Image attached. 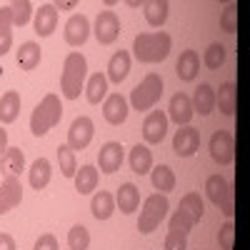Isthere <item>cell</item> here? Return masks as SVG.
I'll use <instances>...</instances> for the list:
<instances>
[{
  "instance_id": "6da1fadb",
  "label": "cell",
  "mask_w": 250,
  "mask_h": 250,
  "mask_svg": "<svg viewBox=\"0 0 250 250\" xmlns=\"http://www.w3.org/2000/svg\"><path fill=\"white\" fill-rule=\"evenodd\" d=\"M173 50V38L168 33H140L133 40V55L138 62L153 65V62H163Z\"/></svg>"
},
{
  "instance_id": "7a4b0ae2",
  "label": "cell",
  "mask_w": 250,
  "mask_h": 250,
  "mask_svg": "<svg viewBox=\"0 0 250 250\" xmlns=\"http://www.w3.org/2000/svg\"><path fill=\"white\" fill-rule=\"evenodd\" d=\"M85 78H88V60L83 53H68L65 62H62V73H60V93L68 100L80 98L83 88H85Z\"/></svg>"
},
{
  "instance_id": "3957f363",
  "label": "cell",
  "mask_w": 250,
  "mask_h": 250,
  "mask_svg": "<svg viewBox=\"0 0 250 250\" xmlns=\"http://www.w3.org/2000/svg\"><path fill=\"white\" fill-rule=\"evenodd\" d=\"M62 120V103L55 93H48L43 100L35 105L33 115H30V133L38 135V138H43L48 135L55 125Z\"/></svg>"
},
{
  "instance_id": "277c9868",
  "label": "cell",
  "mask_w": 250,
  "mask_h": 250,
  "mask_svg": "<svg viewBox=\"0 0 250 250\" xmlns=\"http://www.w3.org/2000/svg\"><path fill=\"white\" fill-rule=\"evenodd\" d=\"M163 95V78L158 73H148L138 85L133 88L130 93V105L133 110L138 113H145V110H153L158 105V100Z\"/></svg>"
},
{
  "instance_id": "5b68a950",
  "label": "cell",
  "mask_w": 250,
  "mask_h": 250,
  "mask_svg": "<svg viewBox=\"0 0 250 250\" xmlns=\"http://www.w3.org/2000/svg\"><path fill=\"white\" fill-rule=\"evenodd\" d=\"M168 210H170V203H168V198H165L163 193H153V195H148V198H145V203H143L140 218H138V230H140L143 235L153 233L155 228L165 220Z\"/></svg>"
},
{
  "instance_id": "8992f818",
  "label": "cell",
  "mask_w": 250,
  "mask_h": 250,
  "mask_svg": "<svg viewBox=\"0 0 250 250\" xmlns=\"http://www.w3.org/2000/svg\"><path fill=\"white\" fill-rule=\"evenodd\" d=\"M205 193H208V198H210V203L215 208H220V213L228 220H233V215H235V193H233L230 183H228L223 175H210L205 180Z\"/></svg>"
},
{
  "instance_id": "52a82bcc",
  "label": "cell",
  "mask_w": 250,
  "mask_h": 250,
  "mask_svg": "<svg viewBox=\"0 0 250 250\" xmlns=\"http://www.w3.org/2000/svg\"><path fill=\"white\" fill-rule=\"evenodd\" d=\"M210 158L218 163V165H230L235 160V138L230 130H215L210 135Z\"/></svg>"
},
{
  "instance_id": "ba28073f",
  "label": "cell",
  "mask_w": 250,
  "mask_h": 250,
  "mask_svg": "<svg viewBox=\"0 0 250 250\" xmlns=\"http://www.w3.org/2000/svg\"><path fill=\"white\" fill-rule=\"evenodd\" d=\"M93 135H95V125H93V120L88 118V115H78L75 120H73V125H70V130H68V148L75 153V150H85L88 145H90V140H93Z\"/></svg>"
},
{
  "instance_id": "9c48e42d",
  "label": "cell",
  "mask_w": 250,
  "mask_h": 250,
  "mask_svg": "<svg viewBox=\"0 0 250 250\" xmlns=\"http://www.w3.org/2000/svg\"><path fill=\"white\" fill-rule=\"evenodd\" d=\"M93 33H95L100 45H113L118 40V35H120V20H118V15L113 10H100L98 18H95Z\"/></svg>"
},
{
  "instance_id": "30bf717a",
  "label": "cell",
  "mask_w": 250,
  "mask_h": 250,
  "mask_svg": "<svg viewBox=\"0 0 250 250\" xmlns=\"http://www.w3.org/2000/svg\"><path fill=\"white\" fill-rule=\"evenodd\" d=\"M168 115L163 110H150L143 120V140L148 145H158L163 143V138L168 135Z\"/></svg>"
},
{
  "instance_id": "8fae6325",
  "label": "cell",
  "mask_w": 250,
  "mask_h": 250,
  "mask_svg": "<svg viewBox=\"0 0 250 250\" xmlns=\"http://www.w3.org/2000/svg\"><path fill=\"white\" fill-rule=\"evenodd\" d=\"M200 148V130L193 125H183L173 138V150L178 158H193Z\"/></svg>"
},
{
  "instance_id": "7c38bea8",
  "label": "cell",
  "mask_w": 250,
  "mask_h": 250,
  "mask_svg": "<svg viewBox=\"0 0 250 250\" xmlns=\"http://www.w3.org/2000/svg\"><path fill=\"white\" fill-rule=\"evenodd\" d=\"M90 20H88V15H83V13H78V15H73L68 23H65V30H62V35H65V43L70 45V48H80V45H85V40L90 38Z\"/></svg>"
},
{
  "instance_id": "4fadbf2b",
  "label": "cell",
  "mask_w": 250,
  "mask_h": 250,
  "mask_svg": "<svg viewBox=\"0 0 250 250\" xmlns=\"http://www.w3.org/2000/svg\"><path fill=\"white\" fill-rule=\"evenodd\" d=\"M20 200H23V185H20V178L5 175L3 183H0V215H5V213L13 210V208H18Z\"/></svg>"
},
{
  "instance_id": "5bb4252c",
  "label": "cell",
  "mask_w": 250,
  "mask_h": 250,
  "mask_svg": "<svg viewBox=\"0 0 250 250\" xmlns=\"http://www.w3.org/2000/svg\"><path fill=\"white\" fill-rule=\"evenodd\" d=\"M123 158H125V153H123L120 143H115V140L105 143L100 148V153H98V168H100V173H105V175L118 173L120 165H123Z\"/></svg>"
},
{
  "instance_id": "9a60e30c",
  "label": "cell",
  "mask_w": 250,
  "mask_h": 250,
  "mask_svg": "<svg viewBox=\"0 0 250 250\" xmlns=\"http://www.w3.org/2000/svg\"><path fill=\"white\" fill-rule=\"evenodd\" d=\"M128 100H125L120 93H113L108 95L105 100H103V118H105L110 125H123L125 120H128Z\"/></svg>"
},
{
  "instance_id": "2e32d148",
  "label": "cell",
  "mask_w": 250,
  "mask_h": 250,
  "mask_svg": "<svg viewBox=\"0 0 250 250\" xmlns=\"http://www.w3.org/2000/svg\"><path fill=\"white\" fill-rule=\"evenodd\" d=\"M193 103H190V95L185 93H175L170 98V108H168V120H173L178 128H183V125H188L193 120Z\"/></svg>"
},
{
  "instance_id": "e0dca14e",
  "label": "cell",
  "mask_w": 250,
  "mask_h": 250,
  "mask_svg": "<svg viewBox=\"0 0 250 250\" xmlns=\"http://www.w3.org/2000/svg\"><path fill=\"white\" fill-rule=\"evenodd\" d=\"M33 25H35V33L40 38H50L58 28V10L53 3H43L38 10H35V20H33Z\"/></svg>"
},
{
  "instance_id": "ac0fdd59",
  "label": "cell",
  "mask_w": 250,
  "mask_h": 250,
  "mask_svg": "<svg viewBox=\"0 0 250 250\" xmlns=\"http://www.w3.org/2000/svg\"><path fill=\"white\" fill-rule=\"evenodd\" d=\"M235 103H238L235 80L220 83V88L215 90V108H220V113H223L225 118H233V115H235Z\"/></svg>"
},
{
  "instance_id": "d6986e66",
  "label": "cell",
  "mask_w": 250,
  "mask_h": 250,
  "mask_svg": "<svg viewBox=\"0 0 250 250\" xmlns=\"http://www.w3.org/2000/svg\"><path fill=\"white\" fill-rule=\"evenodd\" d=\"M175 73L183 83H193L200 73V55L195 50H183L175 62Z\"/></svg>"
},
{
  "instance_id": "ffe728a7",
  "label": "cell",
  "mask_w": 250,
  "mask_h": 250,
  "mask_svg": "<svg viewBox=\"0 0 250 250\" xmlns=\"http://www.w3.org/2000/svg\"><path fill=\"white\" fill-rule=\"evenodd\" d=\"M193 103V113L198 115H210L215 110V88L213 85H208V83H200V85L195 88V95L190 98Z\"/></svg>"
},
{
  "instance_id": "44dd1931",
  "label": "cell",
  "mask_w": 250,
  "mask_h": 250,
  "mask_svg": "<svg viewBox=\"0 0 250 250\" xmlns=\"http://www.w3.org/2000/svg\"><path fill=\"white\" fill-rule=\"evenodd\" d=\"M128 73H130V53L128 50L113 53L110 60H108V75L105 78L110 83H115V85H120V83L128 78Z\"/></svg>"
},
{
  "instance_id": "7402d4cb",
  "label": "cell",
  "mask_w": 250,
  "mask_h": 250,
  "mask_svg": "<svg viewBox=\"0 0 250 250\" xmlns=\"http://www.w3.org/2000/svg\"><path fill=\"white\" fill-rule=\"evenodd\" d=\"M115 205L120 208V213L130 215L140 208V190L133 185V183H123L118 188V195H115Z\"/></svg>"
},
{
  "instance_id": "603a6c76",
  "label": "cell",
  "mask_w": 250,
  "mask_h": 250,
  "mask_svg": "<svg viewBox=\"0 0 250 250\" xmlns=\"http://www.w3.org/2000/svg\"><path fill=\"white\" fill-rule=\"evenodd\" d=\"M28 178H30V185L33 190H43V188H48L50 178H53V165L48 158H38L33 160L30 170H28Z\"/></svg>"
},
{
  "instance_id": "cb8c5ba5",
  "label": "cell",
  "mask_w": 250,
  "mask_h": 250,
  "mask_svg": "<svg viewBox=\"0 0 250 250\" xmlns=\"http://www.w3.org/2000/svg\"><path fill=\"white\" fill-rule=\"evenodd\" d=\"M40 58H43V50H40L38 43H33V40H28V43H23L18 48V55H15V62L20 70H35L40 65Z\"/></svg>"
},
{
  "instance_id": "d4e9b609",
  "label": "cell",
  "mask_w": 250,
  "mask_h": 250,
  "mask_svg": "<svg viewBox=\"0 0 250 250\" xmlns=\"http://www.w3.org/2000/svg\"><path fill=\"white\" fill-rule=\"evenodd\" d=\"M90 210L95 220H108L115 213V195L108 190H98L90 200Z\"/></svg>"
},
{
  "instance_id": "484cf974",
  "label": "cell",
  "mask_w": 250,
  "mask_h": 250,
  "mask_svg": "<svg viewBox=\"0 0 250 250\" xmlns=\"http://www.w3.org/2000/svg\"><path fill=\"white\" fill-rule=\"evenodd\" d=\"M18 115H20V93L8 90L5 95H0V123L10 125L18 120Z\"/></svg>"
},
{
  "instance_id": "4316f807",
  "label": "cell",
  "mask_w": 250,
  "mask_h": 250,
  "mask_svg": "<svg viewBox=\"0 0 250 250\" xmlns=\"http://www.w3.org/2000/svg\"><path fill=\"white\" fill-rule=\"evenodd\" d=\"M98 178H100V170L95 168V165H83V168L75 173V190L80 195H88L93 193L95 188H98Z\"/></svg>"
},
{
  "instance_id": "83f0119b",
  "label": "cell",
  "mask_w": 250,
  "mask_h": 250,
  "mask_svg": "<svg viewBox=\"0 0 250 250\" xmlns=\"http://www.w3.org/2000/svg\"><path fill=\"white\" fill-rule=\"evenodd\" d=\"M85 98L88 103H93V105H98V103H103L108 98V78L103 73H93L85 83Z\"/></svg>"
},
{
  "instance_id": "f1b7e54d",
  "label": "cell",
  "mask_w": 250,
  "mask_h": 250,
  "mask_svg": "<svg viewBox=\"0 0 250 250\" xmlns=\"http://www.w3.org/2000/svg\"><path fill=\"white\" fill-rule=\"evenodd\" d=\"M150 183L155 190H160L163 195L175 190V173L170 165H155V168L150 170Z\"/></svg>"
},
{
  "instance_id": "f546056e",
  "label": "cell",
  "mask_w": 250,
  "mask_h": 250,
  "mask_svg": "<svg viewBox=\"0 0 250 250\" xmlns=\"http://www.w3.org/2000/svg\"><path fill=\"white\" fill-rule=\"evenodd\" d=\"M0 168H3L5 175H20L25 170V155L20 148H8L3 155H0Z\"/></svg>"
},
{
  "instance_id": "4dcf8cb0",
  "label": "cell",
  "mask_w": 250,
  "mask_h": 250,
  "mask_svg": "<svg viewBox=\"0 0 250 250\" xmlns=\"http://www.w3.org/2000/svg\"><path fill=\"white\" fill-rule=\"evenodd\" d=\"M143 13H145V20H148L150 28H160L168 20L170 5L165 0H150V3H143Z\"/></svg>"
},
{
  "instance_id": "1f68e13d",
  "label": "cell",
  "mask_w": 250,
  "mask_h": 250,
  "mask_svg": "<svg viewBox=\"0 0 250 250\" xmlns=\"http://www.w3.org/2000/svg\"><path fill=\"white\" fill-rule=\"evenodd\" d=\"M13 48V15H10V5L0 8V58L8 55Z\"/></svg>"
},
{
  "instance_id": "d6a6232c",
  "label": "cell",
  "mask_w": 250,
  "mask_h": 250,
  "mask_svg": "<svg viewBox=\"0 0 250 250\" xmlns=\"http://www.w3.org/2000/svg\"><path fill=\"white\" fill-rule=\"evenodd\" d=\"M130 168H133V173H138V175H148L150 170H153V153L145 148V145H135V148L130 150Z\"/></svg>"
},
{
  "instance_id": "836d02e7",
  "label": "cell",
  "mask_w": 250,
  "mask_h": 250,
  "mask_svg": "<svg viewBox=\"0 0 250 250\" xmlns=\"http://www.w3.org/2000/svg\"><path fill=\"white\" fill-rule=\"evenodd\" d=\"M180 210H185L188 215H193V220L198 223L200 218H203V213H205V205H203V198L198 195V193H185L183 198H180Z\"/></svg>"
},
{
  "instance_id": "e575fe53",
  "label": "cell",
  "mask_w": 250,
  "mask_h": 250,
  "mask_svg": "<svg viewBox=\"0 0 250 250\" xmlns=\"http://www.w3.org/2000/svg\"><path fill=\"white\" fill-rule=\"evenodd\" d=\"M58 165H60V173L65 178H75L78 160H75V153L68 148V145H60V148H58Z\"/></svg>"
},
{
  "instance_id": "d590c367",
  "label": "cell",
  "mask_w": 250,
  "mask_h": 250,
  "mask_svg": "<svg viewBox=\"0 0 250 250\" xmlns=\"http://www.w3.org/2000/svg\"><path fill=\"white\" fill-rule=\"evenodd\" d=\"M33 5L28 0H18V3L10 5V15H13V28H23L30 23V15H33Z\"/></svg>"
},
{
  "instance_id": "8d00e7d4",
  "label": "cell",
  "mask_w": 250,
  "mask_h": 250,
  "mask_svg": "<svg viewBox=\"0 0 250 250\" xmlns=\"http://www.w3.org/2000/svg\"><path fill=\"white\" fill-rule=\"evenodd\" d=\"M68 248L70 250H88L90 248V233L85 225H73L68 233Z\"/></svg>"
},
{
  "instance_id": "74e56055",
  "label": "cell",
  "mask_w": 250,
  "mask_h": 250,
  "mask_svg": "<svg viewBox=\"0 0 250 250\" xmlns=\"http://www.w3.org/2000/svg\"><path fill=\"white\" fill-rule=\"evenodd\" d=\"M225 55H228L225 45H220V43H210V45H208V50L203 53V62H205V68L218 70V68L223 65V62H225Z\"/></svg>"
},
{
  "instance_id": "f35d334b",
  "label": "cell",
  "mask_w": 250,
  "mask_h": 250,
  "mask_svg": "<svg viewBox=\"0 0 250 250\" xmlns=\"http://www.w3.org/2000/svg\"><path fill=\"white\" fill-rule=\"evenodd\" d=\"M193 228H195V220H193V215H188L185 210H180V208H178V210L173 213V218H170V230H180V233H190L193 230Z\"/></svg>"
},
{
  "instance_id": "ab89813d",
  "label": "cell",
  "mask_w": 250,
  "mask_h": 250,
  "mask_svg": "<svg viewBox=\"0 0 250 250\" xmlns=\"http://www.w3.org/2000/svg\"><path fill=\"white\" fill-rule=\"evenodd\" d=\"M218 245H220V250H233V245H235V223L233 220H228L218 230Z\"/></svg>"
},
{
  "instance_id": "60d3db41",
  "label": "cell",
  "mask_w": 250,
  "mask_h": 250,
  "mask_svg": "<svg viewBox=\"0 0 250 250\" xmlns=\"http://www.w3.org/2000/svg\"><path fill=\"white\" fill-rule=\"evenodd\" d=\"M163 250H188V235L180 230H168Z\"/></svg>"
},
{
  "instance_id": "b9f144b4",
  "label": "cell",
  "mask_w": 250,
  "mask_h": 250,
  "mask_svg": "<svg viewBox=\"0 0 250 250\" xmlns=\"http://www.w3.org/2000/svg\"><path fill=\"white\" fill-rule=\"evenodd\" d=\"M220 30H225V33H235L238 30V10H235V5H230L220 15Z\"/></svg>"
},
{
  "instance_id": "7bdbcfd3",
  "label": "cell",
  "mask_w": 250,
  "mask_h": 250,
  "mask_svg": "<svg viewBox=\"0 0 250 250\" xmlns=\"http://www.w3.org/2000/svg\"><path fill=\"white\" fill-rule=\"evenodd\" d=\"M33 250H60L58 248V238L53 233H43V235L35 240V248Z\"/></svg>"
},
{
  "instance_id": "ee69618b",
  "label": "cell",
  "mask_w": 250,
  "mask_h": 250,
  "mask_svg": "<svg viewBox=\"0 0 250 250\" xmlns=\"http://www.w3.org/2000/svg\"><path fill=\"white\" fill-rule=\"evenodd\" d=\"M0 250H18L10 233H0Z\"/></svg>"
},
{
  "instance_id": "f6af8a7d",
  "label": "cell",
  "mask_w": 250,
  "mask_h": 250,
  "mask_svg": "<svg viewBox=\"0 0 250 250\" xmlns=\"http://www.w3.org/2000/svg\"><path fill=\"white\" fill-rule=\"evenodd\" d=\"M8 148H10V145H8V130L0 128V155H3Z\"/></svg>"
},
{
  "instance_id": "bcb514c9",
  "label": "cell",
  "mask_w": 250,
  "mask_h": 250,
  "mask_svg": "<svg viewBox=\"0 0 250 250\" xmlns=\"http://www.w3.org/2000/svg\"><path fill=\"white\" fill-rule=\"evenodd\" d=\"M55 10H75L78 8V0H68V3H53Z\"/></svg>"
}]
</instances>
